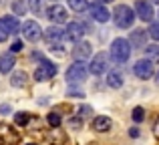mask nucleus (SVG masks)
I'll list each match as a JSON object with an SVG mask.
<instances>
[{"label": "nucleus", "mask_w": 159, "mask_h": 145, "mask_svg": "<svg viewBox=\"0 0 159 145\" xmlns=\"http://www.w3.org/2000/svg\"><path fill=\"white\" fill-rule=\"evenodd\" d=\"M131 43H129L127 39H115L111 43V59L115 61V63H127L129 57H131Z\"/></svg>", "instance_id": "f257e3e1"}, {"label": "nucleus", "mask_w": 159, "mask_h": 145, "mask_svg": "<svg viewBox=\"0 0 159 145\" xmlns=\"http://www.w3.org/2000/svg\"><path fill=\"white\" fill-rule=\"evenodd\" d=\"M135 14L137 12H133L127 4H119L113 10V20L119 28H131L133 22H135Z\"/></svg>", "instance_id": "f03ea898"}, {"label": "nucleus", "mask_w": 159, "mask_h": 145, "mask_svg": "<svg viewBox=\"0 0 159 145\" xmlns=\"http://www.w3.org/2000/svg\"><path fill=\"white\" fill-rule=\"evenodd\" d=\"M89 73L91 71L87 69L85 61H75V63L66 69V83H69V85H79V83H83L87 79Z\"/></svg>", "instance_id": "7ed1b4c3"}, {"label": "nucleus", "mask_w": 159, "mask_h": 145, "mask_svg": "<svg viewBox=\"0 0 159 145\" xmlns=\"http://www.w3.org/2000/svg\"><path fill=\"white\" fill-rule=\"evenodd\" d=\"M54 75H57V65L51 63V61H47V59H43L40 65L36 67V71H34V81H39V83L51 81Z\"/></svg>", "instance_id": "20e7f679"}, {"label": "nucleus", "mask_w": 159, "mask_h": 145, "mask_svg": "<svg viewBox=\"0 0 159 145\" xmlns=\"http://www.w3.org/2000/svg\"><path fill=\"white\" fill-rule=\"evenodd\" d=\"M22 34H24V39L30 40V43H39L44 36V30L40 28V24L36 22V20H26V22L22 24Z\"/></svg>", "instance_id": "39448f33"}, {"label": "nucleus", "mask_w": 159, "mask_h": 145, "mask_svg": "<svg viewBox=\"0 0 159 145\" xmlns=\"http://www.w3.org/2000/svg\"><path fill=\"white\" fill-rule=\"evenodd\" d=\"M44 16H47L51 22H54V24H65L66 18H69V12H66V8L61 6V4H52V6L47 8Z\"/></svg>", "instance_id": "423d86ee"}, {"label": "nucleus", "mask_w": 159, "mask_h": 145, "mask_svg": "<svg viewBox=\"0 0 159 145\" xmlns=\"http://www.w3.org/2000/svg\"><path fill=\"white\" fill-rule=\"evenodd\" d=\"M89 12L91 16H93V20H97V22H107L109 18H111V12L107 10L105 2H101V0H95V2L89 4Z\"/></svg>", "instance_id": "0eeeda50"}, {"label": "nucleus", "mask_w": 159, "mask_h": 145, "mask_svg": "<svg viewBox=\"0 0 159 145\" xmlns=\"http://www.w3.org/2000/svg\"><path fill=\"white\" fill-rule=\"evenodd\" d=\"M133 73H135V77L143 79V81H147V79L153 77V61H149L147 57L141 61H137L135 65H133Z\"/></svg>", "instance_id": "6e6552de"}, {"label": "nucleus", "mask_w": 159, "mask_h": 145, "mask_svg": "<svg viewBox=\"0 0 159 145\" xmlns=\"http://www.w3.org/2000/svg\"><path fill=\"white\" fill-rule=\"evenodd\" d=\"M109 69V55L107 52H99L97 57H93V61H91V65H89V71L91 75H103Z\"/></svg>", "instance_id": "1a4fd4ad"}, {"label": "nucleus", "mask_w": 159, "mask_h": 145, "mask_svg": "<svg viewBox=\"0 0 159 145\" xmlns=\"http://www.w3.org/2000/svg\"><path fill=\"white\" fill-rule=\"evenodd\" d=\"M83 34H85V26L81 22H69L65 28V39L70 40V43H79L83 40Z\"/></svg>", "instance_id": "9d476101"}, {"label": "nucleus", "mask_w": 159, "mask_h": 145, "mask_svg": "<svg viewBox=\"0 0 159 145\" xmlns=\"http://www.w3.org/2000/svg\"><path fill=\"white\" fill-rule=\"evenodd\" d=\"M135 12H137V16H139L143 22H151L153 20V6L149 2H145V0H137V4H135Z\"/></svg>", "instance_id": "9b49d317"}, {"label": "nucleus", "mask_w": 159, "mask_h": 145, "mask_svg": "<svg viewBox=\"0 0 159 145\" xmlns=\"http://www.w3.org/2000/svg\"><path fill=\"white\" fill-rule=\"evenodd\" d=\"M91 52H93V47H91L87 40H79V43H75V48H73L75 61H85V59H89Z\"/></svg>", "instance_id": "f8f14e48"}, {"label": "nucleus", "mask_w": 159, "mask_h": 145, "mask_svg": "<svg viewBox=\"0 0 159 145\" xmlns=\"http://www.w3.org/2000/svg\"><path fill=\"white\" fill-rule=\"evenodd\" d=\"M147 30H143V28H135V30L131 32V47L133 48H145L147 47Z\"/></svg>", "instance_id": "ddd939ff"}, {"label": "nucleus", "mask_w": 159, "mask_h": 145, "mask_svg": "<svg viewBox=\"0 0 159 145\" xmlns=\"http://www.w3.org/2000/svg\"><path fill=\"white\" fill-rule=\"evenodd\" d=\"M111 127H113V121L105 115H99V117L93 119V131H97V133H107Z\"/></svg>", "instance_id": "4468645a"}, {"label": "nucleus", "mask_w": 159, "mask_h": 145, "mask_svg": "<svg viewBox=\"0 0 159 145\" xmlns=\"http://www.w3.org/2000/svg\"><path fill=\"white\" fill-rule=\"evenodd\" d=\"M44 39H47L48 44H54V43H58V40L65 39V30L58 28V26H48L47 30H44Z\"/></svg>", "instance_id": "2eb2a0df"}, {"label": "nucleus", "mask_w": 159, "mask_h": 145, "mask_svg": "<svg viewBox=\"0 0 159 145\" xmlns=\"http://www.w3.org/2000/svg\"><path fill=\"white\" fill-rule=\"evenodd\" d=\"M0 139L6 145H14L18 141V133H14L8 125H0Z\"/></svg>", "instance_id": "dca6fc26"}, {"label": "nucleus", "mask_w": 159, "mask_h": 145, "mask_svg": "<svg viewBox=\"0 0 159 145\" xmlns=\"http://www.w3.org/2000/svg\"><path fill=\"white\" fill-rule=\"evenodd\" d=\"M14 52H4L2 57H0V73H10L12 69H14Z\"/></svg>", "instance_id": "f3484780"}, {"label": "nucleus", "mask_w": 159, "mask_h": 145, "mask_svg": "<svg viewBox=\"0 0 159 145\" xmlns=\"http://www.w3.org/2000/svg\"><path fill=\"white\" fill-rule=\"evenodd\" d=\"M107 85L111 87V89H121V87H123V75L119 71H111L107 75Z\"/></svg>", "instance_id": "a211bd4d"}, {"label": "nucleus", "mask_w": 159, "mask_h": 145, "mask_svg": "<svg viewBox=\"0 0 159 145\" xmlns=\"http://www.w3.org/2000/svg\"><path fill=\"white\" fill-rule=\"evenodd\" d=\"M26 79H28V75L24 73V71H16L10 77V85L16 87V89H18V87H24V85H26Z\"/></svg>", "instance_id": "6ab92c4d"}, {"label": "nucleus", "mask_w": 159, "mask_h": 145, "mask_svg": "<svg viewBox=\"0 0 159 145\" xmlns=\"http://www.w3.org/2000/svg\"><path fill=\"white\" fill-rule=\"evenodd\" d=\"M2 20L6 22V26H8V30H10V34H18L20 22H18V18H16V16H4Z\"/></svg>", "instance_id": "aec40b11"}, {"label": "nucleus", "mask_w": 159, "mask_h": 145, "mask_svg": "<svg viewBox=\"0 0 159 145\" xmlns=\"http://www.w3.org/2000/svg\"><path fill=\"white\" fill-rule=\"evenodd\" d=\"M143 51H145V57H147L149 61L159 63V47H157V44H147Z\"/></svg>", "instance_id": "412c9836"}, {"label": "nucleus", "mask_w": 159, "mask_h": 145, "mask_svg": "<svg viewBox=\"0 0 159 145\" xmlns=\"http://www.w3.org/2000/svg\"><path fill=\"white\" fill-rule=\"evenodd\" d=\"M69 2V6L73 8L75 12H85L87 8H89V2L87 0H66Z\"/></svg>", "instance_id": "4be33fe9"}, {"label": "nucleus", "mask_w": 159, "mask_h": 145, "mask_svg": "<svg viewBox=\"0 0 159 145\" xmlns=\"http://www.w3.org/2000/svg\"><path fill=\"white\" fill-rule=\"evenodd\" d=\"M12 10H14V14H18V16H24L26 14V2H24V0H14V2H12Z\"/></svg>", "instance_id": "5701e85b"}, {"label": "nucleus", "mask_w": 159, "mask_h": 145, "mask_svg": "<svg viewBox=\"0 0 159 145\" xmlns=\"http://www.w3.org/2000/svg\"><path fill=\"white\" fill-rule=\"evenodd\" d=\"M28 8L34 14H43V0H28Z\"/></svg>", "instance_id": "b1692460"}, {"label": "nucleus", "mask_w": 159, "mask_h": 145, "mask_svg": "<svg viewBox=\"0 0 159 145\" xmlns=\"http://www.w3.org/2000/svg\"><path fill=\"white\" fill-rule=\"evenodd\" d=\"M10 36V30H8V26H6V22H4L2 18H0V43H4V40Z\"/></svg>", "instance_id": "393cba45"}, {"label": "nucleus", "mask_w": 159, "mask_h": 145, "mask_svg": "<svg viewBox=\"0 0 159 145\" xmlns=\"http://www.w3.org/2000/svg\"><path fill=\"white\" fill-rule=\"evenodd\" d=\"M143 119H145L143 107H135V109H133V121H135V123H141Z\"/></svg>", "instance_id": "a878e982"}, {"label": "nucleus", "mask_w": 159, "mask_h": 145, "mask_svg": "<svg viewBox=\"0 0 159 145\" xmlns=\"http://www.w3.org/2000/svg\"><path fill=\"white\" fill-rule=\"evenodd\" d=\"M48 125H52V127H58L61 125V115L57 113V111H52V113H48Z\"/></svg>", "instance_id": "bb28decb"}, {"label": "nucleus", "mask_w": 159, "mask_h": 145, "mask_svg": "<svg viewBox=\"0 0 159 145\" xmlns=\"http://www.w3.org/2000/svg\"><path fill=\"white\" fill-rule=\"evenodd\" d=\"M91 113H93V107H89V105H81V107H79V117H81V119L91 117Z\"/></svg>", "instance_id": "cd10ccee"}, {"label": "nucleus", "mask_w": 159, "mask_h": 145, "mask_svg": "<svg viewBox=\"0 0 159 145\" xmlns=\"http://www.w3.org/2000/svg\"><path fill=\"white\" fill-rule=\"evenodd\" d=\"M28 119H30V117H28L26 113H16L14 115V123H16V125H26Z\"/></svg>", "instance_id": "c85d7f7f"}, {"label": "nucleus", "mask_w": 159, "mask_h": 145, "mask_svg": "<svg viewBox=\"0 0 159 145\" xmlns=\"http://www.w3.org/2000/svg\"><path fill=\"white\" fill-rule=\"evenodd\" d=\"M149 36H151L153 40H159V22L149 26Z\"/></svg>", "instance_id": "c756f323"}, {"label": "nucleus", "mask_w": 159, "mask_h": 145, "mask_svg": "<svg viewBox=\"0 0 159 145\" xmlns=\"http://www.w3.org/2000/svg\"><path fill=\"white\" fill-rule=\"evenodd\" d=\"M22 51V40H14V43H12V47H10V52H20Z\"/></svg>", "instance_id": "7c9ffc66"}, {"label": "nucleus", "mask_w": 159, "mask_h": 145, "mask_svg": "<svg viewBox=\"0 0 159 145\" xmlns=\"http://www.w3.org/2000/svg\"><path fill=\"white\" fill-rule=\"evenodd\" d=\"M69 97H73V99H81V97H85V93H83V91H77V89H70V91H69Z\"/></svg>", "instance_id": "2f4dec72"}, {"label": "nucleus", "mask_w": 159, "mask_h": 145, "mask_svg": "<svg viewBox=\"0 0 159 145\" xmlns=\"http://www.w3.org/2000/svg\"><path fill=\"white\" fill-rule=\"evenodd\" d=\"M0 113H2V115H8V113H10V105H6V103H4V105H0Z\"/></svg>", "instance_id": "473e14b6"}, {"label": "nucleus", "mask_w": 159, "mask_h": 145, "mask_svg": "<svg viewBox=\"0 0 159 145\" xmlns=\"http://www.w3.org/2000/svg\"><path fill=\"white\" fill-rule=\"evenodd\" d=\"M153 133H155V137L159 139V119H157V123L153 125Z\"/></svg>", "instance_id": "72a5a7b5"}, {"label": "nucleus", "mask_w": 159, "mask_h": 145, "mask_svg": "<svg viewBox=\"0 0 159 145\" xmlns=\"http://www.w3.org/2000/svg\"><path fill=\"white\" fill-rule=\"evenodd\" d=\"M129 135H131V137H139V131H137V127H133V129L129 131Z\"/></svg>", "instance_id": "f704fd0d"}, {"label": "nucleus", "mask_w": 159, "mask_h": 145, "mask_svg": "<svg viewBox=\"0 0 159 145\" xmlns=\"http://www.w3.org/2000/svg\"><path fill=\"white\" fill-rule=\"evenodd\" d=\"M70 125H73V127H81V121H77V119H73V121H70Z\"/></svg>", "instance_id": "c9c22d12"}, {"label": "nucleus", "mask_w": 159, "mask_h": 145, "mask_svg": "<svg viewBox=\"0 0 159 145\" xmlns=\"http://www.w3.org/2000/svg\"><path fill=\"white\" fill-rule=\"evenodd\" d=\"M101 2H105V4H107V2H113V0H101Z\"/></svg>", "instance_id": "e433bc0d"}, {"label": "nucleus", "mask_w": 159, "mask_h": 145, "mask_svg": "<svg viewBox=\"0 0 159 145\" xmlns=\"http://www.w3.org/2000/svg\"><path fill=\"white\" fill-rule=\"evenodd\" d=\"M151 2H153V4H159V0H151Z\"/></svg>", "instance_id": "4c0bfd02"}, {"label": "nucleus", "mask_w": 159, "mask_h": 145, "mask_svg": "<svg viewBox=\"0 0 159 145\" xmlns=\"http://www.w3.org/2000/svg\"><path fill=\"white\" fill-rule=\"evenodd\" d=\"M28 145H34V143H28Z\"/></svg>", "instance_id": "58836bf2"}, {"label": "nucleus", "mask_w": 159, "mask_h": 145, "mask_svg": "<svg viewBox=\"0 0 159 145\" xmlns=\"http://www.w3.org/2000/svg\"><path fill=\"white\" fill-rule=\"evenodd\" d=\"M157 77H159V75H157Z\"/></svg>", "instance_id": "ea45409f"}, {"label": "nucleus", "mask_w": 159, "mask_h": 145, "mask_svg": "<svg viewBox=\"0 0 159 145\" xmlns=\"http://www.w3.org/2000/svg\"><path fill=\"white\" fill-rule=\"evenodd\" d=\"M52 2H54V0H52Z\"/></svg>", "instance_id": "a19ab883"}]
</instances>
